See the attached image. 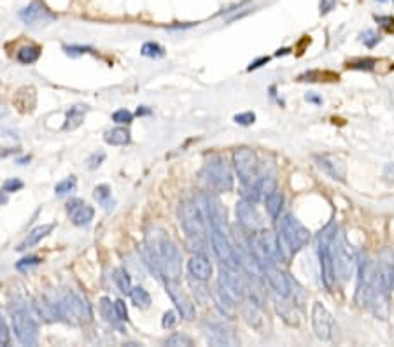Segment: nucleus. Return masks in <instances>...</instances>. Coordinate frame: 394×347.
Returning a JSON list of instances; mask_svg holds the SVG:
<instances>
[{
    "instance_id": "1",
    "label": "nucleus",
    "mask_w": 394,
    "mask_h": 347,
    "mask_svg": "<svg viewBox=\"0 0 394 347\" xmlns=\"http://www.w3.org/2000/svg\"><path fill=\"white\" fill-rule=\"evenodd\" d=\"M329 253H331L333 265H335V274H338V277L342 280L350 279V276L356 270V256H354L352 249L349 246L347 238L342 231H338V228L333 233L331 240H329Z\"/></svg>"
},
{
    "instance_id": "2",
    "label": "nucleus",
    "mask_w": 394,
    "mask_h": 347,
    "mask_svg": "<svg viewBox=\"0 0 394 347\" xmlns=\"http://www.w3.org/2000/svg\"><path fill=\"white\" fill-rule=\"evenodd\" d=\"M156 256H158L161 276L170 280H177L182 276V256L179 247L170 238L163 237L159 242H156Z\"/></svg>"
},
{
    "instance_id": "3",
    "label": "nucleus",
    "mask_w": 394,
    "mask_h": 347,
    "mask_svg": "<svg viewBox=\"0 0 394 347\" xmlns=\"http://www.w3.org/2000/svg\"><path fill=\"white\" fill-rule=\"evenodd\" d=\"M201 177L216 191L226 193L233 188V176H231L230 167L219 156H214L207 162L203 170H201Z\"/></svg>"
},
{
    "instance_id": "4",
    "label": "nucleus",
    "mask_w": 394,
    "mask_h": 347,
    "mask_svg": "<svg viewBox=\"0 0 394 347\" xmlns=\"http://www.w3.org/2000/svg\"><path fill=\"white\" fill-rule=\"evenodd\" d=\"M53 303V309H55V314L60 316V318H65L72 323H84V321H91V309L86 301L81 297L74 295V293H68L67 297L60 300L58 303L51 301Z\"/></svg>"
},
{
    "instance_id": "5",
    "label": "nucleus",
    "mask_w": 394,
    "mask_h": 347,
    "mask_svg": "<svg viewBox=\"0 0 394 347\" xmlns=\"http://www.w3.org/2000/svg\"><path fill=\"white\" fill-rule=\"evenodd\" d=\"M279 235H281V238L284 240V244L287 246V249L291 253L300 251L310 240V231L306 230L296 218H293L291 214H285L284 218L281 219V231H279Z\"/></svg>"
},
{
    "instance_id": "6",
    "label": "nucleus",
    "mask_w": 394,
    "mask_h": 347,
    "mask_svg": "<svg viewBox=\"0 0 394 347\" xmlns=\"http://www.w3.org/2000/svg\"><path fill=\"white\" fill-rule=\"evenodd\" d=\"M13 328L16 339L23 346H35L39 340V326L34 316L26 309H18L13 312Z\"/></svg>"
},
{
    "instance_id": "7",
    "label": "nucleus",
    "mask_w": 394,
    "mask_h": 347,
    "mask_svg": "<svg viewBox=\"0 0 394 347\" xmlns=\"http://www.w3.org/2000/svg\"><path fill=\"white\" fill-rule=\"evenodd\" d=\"M180 226L191 237H201L205 233V218L201 214L200 207L193 202H182L177 210Z\"/></svg>"
},
{
    "instance_id": "8",
    "label": "nucleus",
    "mask_w": 394,
    "mask_h": 347,
    "mask_svg": "<svg viewBox=\"0 0 394 347\" xmlns=\"http://www.w3.org/2000/svg\"><path fill=\"white\" fill-rule=\"evenodd\" d=\"M336 226H328L319 238V261H321V277L328 289H331L335 284V265H333L331 253H329V240L335 233Z\"/></svg>"
},
{
    "instance_id": "9",
    "label": "nucleus",
    "mask_w": 394,
    "mask_h": 347,
    "mask_svg": "<svg viewBox=\"0 0 394 347\" xmlns=\"http://www.w3.org/2000/svg\"><path fill=\"white\" fill-rule=\"evenodd\" d=\"M233 165L239 174V179L242 181L245 186L254 181L258 174V158L256 153L249 147H239L233 151Z\"/></svg>"
},
{
    "instance_id": "10",
    "label": "nucleus",
    "mask_w": 394,
    "mask_h": 347,
    "mask_svg": "<svg viewBox=\"0 0 394 347\" xmlns=\"http://www.w3.org/2000/svg\"><path fill=\"white\" fill-rule=\"evenodd\" d=\"M201 330L205 333L207 340L214 346H235L237 339L233 335V328L226 321L207 318L201 323Z\"/></svg>"
},
{
    "instance_id": "11",
    "label": "nucleus",
    "mask_w": 394,
    "mask_h": 347,
    "mask_svg": "<svg viewBox=\"0 0 394 347\" xmlns=\"http://www.w3.org/2000/svg\"><path fill=\"white\" fill-rule=\"evenodd\" d=\"M210 242H212V249H214L216 256L219 258L222 265L226 268H231V270H239L240 268V261L239 256H237L235 247L231 246L230 240L224 233L221 231L212 230V235H210Z\"/></svg>"
},
{
    "instance_id": "12",
    "label": "nucleus",
    "mask_w": 394,
    "mask_h": 347,
    "mask_svg": "<svg viewBox=\"0 0 394 347\" xmlns=\"http://www.w3.org/2000/svg\"><path fill=\"white\" fill-rule=\"evenodd\" d=\"M218 286L226 293V295H230L235 301H243L245 293H247L245 282H243L242 277L237 274V270H231V268H226V267H222L221 272H219Z\"/></svg>"
},
{
    "instance_id": "13",
    "label": "nucleus",
    "mask_w": 394,
    "mask_h": 347,
    "mask_svg": "<svg viewBox=\"0 0 394 347\" xmlns=\"http://www.w3.org/2000/svg\"><path fill=\"white\" fill-rule=\"evenodd\" d=\"M167 293L170 300L175 303V309L179 310V314L186 321H191L195 318V303L191 301V298L188 297V293L177 284V280H167Z\"/></svg>"
},
{
    "instance_id": "14",
    "label": "nucleus",
    "mask_w": 394,
    "mask_h": 347,
    "mask_svg": "<svg viewBox=\"0 0 394 347\" xmlns=\"http://www.w3.org/2000/svg\"><path fill=\"white\" fill-rule=\"evenodd\" d=\"M312 328L315 331V337L321 340H329L333 331V318L329 310L321 303L315 301L312 307Z\"/></svg>"
},
{
    "instance_id": "15",
    "label": "nucleus",
    "mask_w": 394,
    "mask_h": 347,
    "mask_svg": "<svg viewBox=\"0 0 394 347\" xmlns=\"http://www.w3.org/2000/svg\"><path fill=\"white\" fill-rule=\"evenodd\" d=\"M237 218H239V223L251 233H256L258 230H261V216L256 210L254 204L247 200H240L237 204Z\"/></svg>"
},
{
    "instance_id": "16",
    "label": "nucleus",
    "mask_w": 394,
    "mask_h": 347,
    "mask_svg": "<svg viewBox=\"0 0 394 347\" xmlns=\"http://www.w3.org/2000/svg\"><path fill=\"white\" fill-rule=\"evenodd\" d=\"M263 274H264V277H266V280H268V284L272 286V289L279 295V297H282V298L289 297L291 295V282L282 270H279L275 265H268V267L263 268Z\"/></svg>"
},
{
    "instance_id": "17",
    "label": "nucleus",
    "mask_w": 394,
    "mask_h": 347,
    "mask_svg": "<svg viewBox=\"0 0 394 347\" xmlns=\"http://www.w3.org/2000/svg\"><path fill=\"white\" fill-rule=\"evenodd\" d=\"M317 162L319 168L328 174V176L331 177L335 181H345V176H347V167H345L344 160L342 158H336V156H317L315 158Z\"/></svg>"
},
{
    "instance_id": "18",
    "label": "nucleus",
    "mask_w": 394,
    "mask_h": 347,
    "mask_svg": "<svg viewBox=\"0 0 394 347\" xmlns=\"http://www.w3.org/2000/svg\"><path fill=\"white\" fill-rule=\"evenodd\" d=\"M67 210H68V214H70L72 223H74L76 226L89 225V223H91V219H93V216H95V209H93L91 205L84 204V202L79 200V198L68 202Z\"/></svg>"
},
{
    "instance_id": "19",
    "label": "nucleus",
    "mask_w": 394,
    "mask_h": 347,
    "mask_svg": "<svg viewBox=\"0 0 394 347\" xmlns=\"http://www.w3.org/2000/svg\"><path fill=\"white\" fill-rule=\"evenodd\" d=\"M20 18L23 20V23H26V25H35V23H39V25H46V23H49V21L53 20V16H51L46 9L39 4H30L28 7L21 9Z\"/></svg>"
},
{
    "instance_id": "20",
    "label": "nucleus",
    "mask_w": 394,
    "mask_h": 347,
    "mask_svg": "<svg viewBox=\"0 0 394 347\" xmlns=\"http://www.w3.org/2000/svg\"><path fill=\"white\" fill-rule=\"evenodd\" d=\"M188 270L197 280H207L212 276V265L205 254L191 256V259L188 261Z\"/></svg>"
},
{
    "instance_id": "21",
    "label": "nucleus",
    "mask_w": 394,
    "mask_h": 347,
    "mask_svg": "<svg viewBox=\"0 0 394 347\" xmlns=\"http://www.w3.org/2000/svg\"><path fill=\"white\" fill-rule=\"evenodd\" d=\"M212 297H214L216 305H218V309H219V312H221V314H224L226 318H230V316H233V314H235V300H233L230 295H226V293L222 291L219 286L214 289Z\"/></svg>"
},
{
    "instance_id": "22",
    "label": "nucleus",
    "mask_w": 394,
    "mask_h": 347,
    "mask_svg": "<svg viewBox=\"0 0 394 347\" xmlns=\"http://www.w3.org/2000/svg\"><path fill=\"white\" fill-rule=\"evenodd\" d=\"M53 228H55V225H42V226H37L35 230H32L28 233V237L23 240V242L18 246V251H25V249H28V247L35 246V244H39L42 240V238L46 237V235H49L51 231H53Z\"/></svg>"
},
{
    "instance_id": "23",
    "label": "nucleus",
    "mask_w": 394,
    "mask_h": 347,
    "mask_svg": "<svg viewBox=\"0 0 394 347\" xmlns=\"http://www.w3.org/2000/svg\"><path fill=\"white\" fill-rule=\"evenodd\" d=\"M86 113H88V107H86V105H74L67 113V121L63 125V130H76L77 126H81V123L84 121Z\"/></svg>"
},
{
    "instance_id": "24",
    "label": "nucleus",
    "mask_w": 394,
    "mask_h": 347,
    "mask_svg": "<svg viewBox=\"0 0 394 347\" xmlns=\"http://www.w3.org/2000/svg\"><path fill=\"white\" fill-rule=\"evenodd\" d=\"M105 142L110 144V146H126V144L130 142V130L126 128H112L109 132H105L104 135Z\"/></svg>"
},
{
    "instance_id": "25",
    "label": "nucleus",
    "mask_w": 394,
    "mask_h": 347,
    "mask_svg": "<svg viewBox=\"0 0 394 347\" xmlns=\"http://www.w3.org/2000/svg\"><path fill=\"white\" fill-rule=\"evenodd\" d=\"M282 205H284V195L281 191H273L272 195L264 198V207H266V212L272 219L279 218V214L282 210Z\"/></svg>"
},
{
    "instance_id": "26",
    "label": "nucleus",
    "mask_w": 394,
    "mask_h": 347,
    "mask_svg": "<svg viewBox=\"0 0 394 347\" xmlns=\"http://www.w3.org/2000/svg\"><path fill=\"white\" fill-rule=\"evenodd\" d=\"M130 298H131V303L138 309H147V307L151 305V295L146 291L144 288L137 286V288H131L130 289Z\"/></svg>"
},
{
    "instance_id": "27",
    "label": "nucleus",
    "mask_w": 394,
    "mask_h": 347,
    "mask_svg": "<svg viewBox=\"0 0 394 347\" xmlns=\"http://www.w3.org/2000/svg\"><path fill=\"white\" fill-rule=\"evenodd\" d=\"M242 314H243V318H245V321H247L251 326H254V328L261 326L263 318H261V312H260V307H258V303H254V301H252V303H249V301H247V305H243Z\"/></svg>"
},
{
    "instance_id": "28",
    "label": "nucleus",
    "mask_w": 394,
    "mask_h": 347,
    "mask_svg": "<svg viewBox=\"0 0 394 347\" xmlns=\"http://www.w3.org/2000/svg\"><path fill=\"white\" fill-rule=\"evenodd\" d=\"M100 310H102V316H104L107 321L112 324V326L116 328H121V319L118 318V314H116V309H114V305L110 303L109 298H102L100 300Z\"/></svg>"
},
{
    "instance_id": "29",
    "label": "nucleus",
    "mask_w": 394,
    "mask_h": 347,
    "mask_svg": "<svg viewBox=\"0 0 394 347\" xmlns=\"http://www.w3.org/2000/svg\"><path fill=\"white\" fill-rule=\"evenodd\" d=\"M39 56H41V47L39 46H25L18 51V60L21 63H25V65L37 62Z\"/></svg>"
},
{
    "instance_id": "30",
    "label": "nucleus",
    "mask_w": 394,
    "mask_h": 347,
    "mask_svg": "<svg viewBox=\"0 0 394 347\" xmlns=\"http://www.w3.org/2000/svg\"><path fill=\"white\" fill-rule=\"evenodd\" d=\"M114 282H116V286H118L121 293H126V295L130 293L131 280L125 268H116V270H114Z\"/></svg>"
},
{
    "instance_id": "31",
    "label": "nucleus",
    "mask_w": 394,
    "mask_h": 347,
    "mask_svg": "<svg viewBox=\"0 0 394 347\" xmlns=\"http://www.w3.org/2000/svg\"><path fill=\"white\" fill-rule=\"evenodd\" d=\"M258 191H260V197L266 198L268 195H272L273 191H277V179L272 176H264L258 181Z\"/></svg>"
},
{
    "instance_id": "32",
    "label": "nucleus",
    "mask_w": 394,
    "mask_h": 347,
    "mask_svg": "<svg viewBox=\"0 0 394 347\" xmlns=\"http://www.w3.org/2000/svg\"><path fill=\"white\" fill-rule=\"evenodd\" d=\"M93 195H95V198L104 205L105 209L114 207V200H110V188L107 186V184H100V186H97Z\"/></svg>"
},
{
    "instance_id": "33",
    "label": "nucleus",
    "mask_w": 394,
    "mask_h": 347,
    "mask_svg": "<svg viewBox=\"0 0 394 347\" xmlns=\"http://www.w3.org/2000/svg\"><path fill=\"white\" fill-rule=\"evenodd\" d=\"M140 53L144 56H147V58H161V56H165V49L159 44H156V42H146L142 46V49H140Z\"/></svg>"
},
{
    "instance_id": "34",
    "label": "nucleus",
    "mask_w": 394,
    "mask_h": 347,
    "mask_svg": "<svg viewBox=\"0 0 394 347\" xmlns=\"http://www.w3.org/2000/svg\"><path fill=\"white\" fill-rule=\"evenodd\" d=\"M77 186V181L76 177H67V179L60 181L58 184L55 186V193L56 195H67V193H72L74 189H76Z\"/></svg>"
},
{
    "instance_id": "35",
    "label": "nucleus",
    "mask_w": 394,
    "mask_h": 347,
    "mask_svg": "<svg viewBox=\"0 0 394 347\" xmlns=\"http://www.w3.org/2000/svg\"><path fill=\"white\" fill-rule=\"evenodd\" d=\"M165 344H167V346H172V347H177V346H193V340L189 339L188 335L174 333V335H170L167 340H165Z\"/></svg>"
},
{
    "instance_id": "36",
    "label": "nucleus",
    "mask_w": 394,
    "mask_h": 347,
    "mask_svg": "<svg viewBox=\"0 0 394 347\" xmlns=\"http://www.w3.org/2000/svg\"><path fill=\"white\" fill-rule=\"evenodd\" d=\"M112 121L119 123V125H130V123L133 121V114L126 109H119L112 114Z\"/></svg>"
},
{
    "instance_id": "37",
    "label": "nucleus",
    "mask_w": 394,
    "mask_h": 347,
    "mask_svg": "<svg viewBox=\"0 0 394 347\" xmlns=\"http://www.w3.org/2000/svg\"><path fill=\"white\" fill-rule=\"evenodd\" d=\"M377 60L373 58H365V60H357V62L349 63V69H357V70H373Z\"/></svg>"
},
{
    "instance_id": "38",
    "label": "nucleus",
    "mask_w": 394,
    "mask_h": 347,
    "mask_svg": "<svg viewBox=\"0 0 394 347\" xmlns=\"http://www.w3.org/2000/svg\"><path fill=\"white\" fill-rule=\"evenodd\" d=\"M361 41L365 42L366 47H370V49H372V47H375L378 44V41H380V35H378L375 30H366L365 34L361 35Z\"/></svg>"
},
{
    "instance_id": "39",
    "label": "nucleus",
    "mask_w": 394,
    "mask_h": 347,
    "mask_svg": "<svg viewBox=\"0 0 394 347\" xmlns=\"http://www.w3.org/2000/svg\"><path fill=\"white\" fill-rule=\"evenodd\" d=\"M233 121H235L237 125L249 126V125H252V123L256 121V114L251 113V111H247V113H240V114H237V116L233 117Z\"/></svg>"
},
{
    "instance_id": "40",
    "label": "nucleus",
    "mask_w": 394,
    "mask_h": 347,
    "mask_svg": "<svg viewBox=\"0 0 394 347\" xmlns=\"http://www.w3.org/2000/svg\"><path fill=\"white\" fill-rule=\"evenodd\" d=\"M39 263H41V258H39V256H26V258L18 261L16 268L18 270H28V268H32V267H37Z\"/></svg>"
},
{
    "instance_id": "41",
    "label": "nucleus",
    "mask_w": 394,
    "mask_h": 347,
    "mask_svg": "<svg viewBox=\"0 0 394 347\" xmlns=\"http://www.w3.org/2000/svg\"><path fill=\"white\" fill-rule=\"evenodd\" d=\"M375 20H377V23L384 30H387L389 34H394V18L393 16H377Z\"/></svg>"
},
{
    "instance_id": "42",
    "label": "nucleus",
    "mask_w": 394,
    "mask_h": 347,
    "mask_svg": "<svg viewBox=\"0 0 394 347\" xmlns=\"http://www.w3.org/2000/svg\"><path fill=\"white\" fill-rule=\"evenodd\" d=\"M105 160V153L104 151H97V153H93L91 156L88 158V167L89 168H98L102 165V162Z\"/></svg>"
},
{
    "instance_id": "43",
    "label": "nucleus",
    "mask_w": 394,
    "mask_h": 347,
    "mask_svg": "<svg viewBox=\"0 0 394 347\" xmlns=\"http://www.w3.org/2000/svg\"><path fill=\"white\" fill-rule=\"evenodd\" d=\"M23 188V181L20 179H7L4 183V186H2V189H4L5 193H13V191H18V189Z\"/></svg>"
},
{
    "instance_id": "44",
    "label": "nucleus",
    "mask_w": 394,
    "mask_h": 347,
    "mask_svg": "<svg viewBox=\"0 0 394 347\" xmlns=\"http://www.w3.org/2000/svg\"><path fill=\"white\" fill-rule=\"evenodd\" d=\"M9 339H11V335H9V328L5 324L4 318L0 316V346H7Z\"/></svg>"
},
{
    "instance_id": "45",
    "label": "nucleus",
    "mask_w": 394,
    "mask_h": 347,
    "mask_svg": "<svg viewBox=\"0 0 394 347\" xmlns=\"http://www.w3.org/2000/svg\"><path fill=\"white\" fill-rule=\"evenodd\" d=\"M114 309H116V314L121 321H128V310H126V305L123 300H116L114 301Z\"/></svg>"
},
{
    "instance_id": "46",
    "label": "nucleus",
    "mask_w": 394,
    "mask_h": 347,
    "mask_svg": "<svg viewBox=\"0 0 394 347\" xmlns=\"http://www.w3.org/2000/svg\"><path fill=\"white\" fill-rule=\"evenodd\" d=\"M177 323V318H175V312L174 310H167V312L163 314V319H161V324H163V328H174Z\"/></svg>"
},
{
    "instance_id": "47",
    "label": "nucleus",
    "mask_w": 394,
    "mask_h": 347,
    "mask_svg": "<svg viewBox=\"0 0 394 347\" xmlns=\"http://www.w3.org/2000/svg\"><path fill=\"white\" fill-rule=\"evenodd\" d=\"M65 51H67V55H70V56H77V55H83V53H88V51H91V47L70 46V47H65Z\"/></svg>"
},
{
    "instance_id": "48",
    "label": "nucleus",
    "mask_w": 394,
    "mask_h": 347,
    "mask_svg": "<svg viewBox=\"0 0 394 347\" xmlns=\"http://www.w3.org/2000/svg\"><path fill=\"white\" fill-rule=\"evenodd\" d=\"M268 62H270V56H261V58H258V60H254V62H251V65L247 67V70L249 72L256 70V69H260V67H263V65H266Z\"/></svg>"
},
{
    "instance_id": "49",
    "label": "nucleus",
    "mask_w": 394,
    "mask_h": 347,
    "mask_svg": "<svg viewBox=\"0 0 394 347\" xmlns=\"http://www.w3.org/2000/svg\"><path fill=\"white\" fill-rule=\"evenodd\" d=\"M336 5V0H321V14H328Z\"/></svg>"
},
{
    "instance_id": "50",
    "label": "nucleus",
    "mask_w": 394,
    "mask_h": 347,
    "mask_svg": "<svg viewBox=\"0 0 394 347\" xmlns=\"http://www.w3.org/2000/svg\"><path fill=\"white\" fill-rule=\"evenodd\" d=\"M305 100L312 102V104H317V105L323 104V98H321V96H317V95H314V93H308V95L305 96Z\"/></svg>"
},
{
    "instance_id": "51",
    "label": "nucleus",
    "mask_w": 394,
    "mask_h": 347,
    "mask_svg": "<svg viewBox=\"0 0 394 347\" xmlns=\"http://www.w3.org/2000/svg\"><path fill=\"white\" fill-rule=\"evenodd\" d=\"M149 114H151V109L146 107V105H142V107H138L137 109V116H149Z\"/></svg>"
},
{
    "instance_id": "52",
    "label": "nucleus",
    "mask_w": 394,
    "mask_h": 347,
    "mask_svg": "<svg viewBox=\"0 0 394 347\" xmlns=\"http://www.w3.org/2000/svg\"><path fill=\"white\" fill-rule=\"evenodd\" d=\"M387 279H389V288L394 289V268L389 272V276H387Z\"/></svg>"
},
{
    "instance_id": "53",
    "label": "nucleus",
    "mask_w": 394,
    "mask_h": 347,
    "mask_svg": "<svg viewBox=\"0 0 394 347\" xmlns=\"http://www.w3.org/2000/svg\"><path fill=\"white\" fill-rule=\"evenodd\" d=\"M289 51H291V49H289V47H282V49H279V51H277V53H275V56H282V55H287V53H289Z\"/></svg>"
},
{
    "instance_id": "54",
    "label": "nucleus",
    "mask_w": 394,
    "mask_h": 347,
    "mask_svg": "<svg viewBox=\"0 0 394 347\" xmlns=\"http://www.w3.org/2000/svg\"><path fill=\"white\" fill-rule=\"evenodd\" d=\"M378 2H386V0H378Z\"/></svg>"
}]
</instances>
